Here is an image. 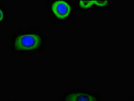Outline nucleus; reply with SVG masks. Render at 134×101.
I'll use <instances>...</instances> for the list:
<instances>
[{"label":"nucleus","mask_w":134,"mask_h":101,"mask_svg":"<svg viewBox=\"0 0 134 101\" xmlns=\"http://www.w3.org/2000/svg\"><path fill=\"white\" fill-rule=\"evenodd\" d=\"M49 38L40 27L20 28L11 38V47L18 53H41L46 50Z\"/></svg>","instance_id":"f257e3e1"},{"label":"nucleus","mask_w":134,"mask_h":101,"mask_svg":"<svg viewBox=\"0 0 134 101\" xmlns=\"http://www.w3.org/2000/svg\"><path fill=\"white\" fill-rule=\"evenodd\" d=\"M46 10L49 22L55 26L71 25L77 14L75 1L49 0L46 2Z\"/></svg>","instance_id":"f03ea898"},{"label":"nucleus","mask_w":134,"mask_h":101,"mask_svg":"<svg viewBox=\"0 0 134 101\" xmlns=\"http://www.w3.org/2000/svg\"><path fill=\"white\" fill-rule=\"evenodd\" d=\"M60 101H103L100 92L87 88H70L65 90Z\"/></svg>","instance_id":"7ed1b4c3"},{"label":"nucleus","mask_w":134,"mask_h":101,"mask_svg":"<svg viewBox=\"0 0 134 101\" xmlns=\"http://www.w3.org/2000/svg\"><path fill=\"white\" fill-rule=\"evenodd\" d=\"M77 14L90 10L107 11L112 9L113 2L110 1H75Z\"/></svg>","instance_id":"20e7f679"},{"label":"nucleus","mask_w":134,"mask_h":101,"mask_svg":"<svg viewBox=\"0 0 134 101\" xmlns=\"http://www.w3.org/2000/svg\"><path fill=\"white\" fill-rule=\"evenodd\" d=\"M6 14L5 8L2 5H0V24H2V22L5 20Z\"/></svg>","instance_id":"39448f33"},{"label":"nucleus","mask_w":134,"mask_h":101,"mask_svg":"<svg viewBox=\"0 0 134 101\" xmlns=\"http://www.w3.org/2000/svg\"><path fill=\"white\" fill-rule=\"evenodd\" d=\"M127 101H134L133 96H131L130 98H129V99L127 100Z\"/></svg>","instance_id":"423d86ee"}]
</instances>
